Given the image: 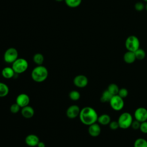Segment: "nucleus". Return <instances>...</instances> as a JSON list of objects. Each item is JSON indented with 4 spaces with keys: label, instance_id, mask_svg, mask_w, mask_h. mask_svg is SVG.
<instances>
[{
    "label": "nucleus",
    "instance_id": "17",
    "mask_svg": "<svg viewBox=\"0 0 147 147\" xmlns=\"http://www.w3.org/2000/svg\"><path fill=\"white\" fill-rule=\"evenodd\" d=\"M97 121L98 123L102 125H107L111 122V118L109 115L107 114H103L98 116Z\"/></svg>",
    "mask_w": 147,
    "mask_h": 147
},
{
    "label": "nucleus",
    "instance_id": "22",
    "mask_svg": "<svg viewBox=\"0 0 147 147\" xmlns=\"http://www.w3.org/2000/svg\"><path fill=\"white\" fill-rule=\"evenodd\" d=\"M134 147H147V140L143 138L136 139L134 142Z\"/></svg>",
    "mask_w": 147,
    "mask_h": 147
},
{
    "label": "nucleus",
    "instance_id": "18",
    "mask_svg": "<svg viewBox=\"0 0 147 147\" xmlns=\"http://www.w3.org/2000/svg\"><path fill=\"white\" fill-rule=\"evenodd\" d=\"M113 96V95L107 90H106L102 92V95L100 98V100L103 103L109 102L110 101L111 99L112 98Z\"/></svg>",
    "mask_w": 147,
    "mask_h": 147
},
{
    "label": "nucleus",
    "instance_id": "33",
    "mask_svg": "<svg viewBox=\"0 0 147 147\" xmlns=\"http://www.w3.org/2000/svg\"><path fill=\"white\" fill-rule=\"evenodd\" d=\"M145 9H146V10L147 11V3H146V4L145 5Z\"/></svg>",
    "mask_w": 147,
    "mask_h": 147
},
{
    "label": "nucleus",
    "instance_id": "11",
    "mask_svg": "<svg viewBox=\"0 0 147 147\" xmlns=\"http://www.w3.org/2000/svg\"><path fill=\"white\" fill-rule=\"evenodd\" d=\"M16 102L21 107H24L29 105L30 102V98L26 94H20L16 98Z\"/></svg>",
    "mask_w": 147,
    "mask_h": 147
},
{
    "label": "nucleus",
    "instance_id": "30",
    "mask_svg": "<svg viewBox=\"0 0 147 147\" xmlns=\"http://www.w3.org/2000/svg\"><path fill=\"white\" fill-rule=\"evenodd\" d=\"M109 127L112 130H116L117 129L118 127H119V124H118V121H111L110 122V123L109 124Z\"/></svg>",
    "mask_w": 147,
    "mask_h": 147
},
{
    "label": "nucleus",
    "instance_id": "10",
    "mask_svg": "<svg viewBox=\"0 0 147 147\" xmlns=\"http://www.w3.org/2000/svg\"><path fill=\"white\" fill-rule=\"evenodd\" d=\"M80 109L78 105H74L68 107L66 111L67 116L70 119H74L79 115Z\"/></svg>",
    "mask_w": 147,
    "mask_h": 147
},
{
    "label": "nucleus",
    "instance_id": "34",
    "mask_svg": "<svg viewBox=\"0 0 147 147\" xmlns=\"http://www.w3.org/2000/svg\"><path fill=\"white\" fill-rule=\"evenodd\" d=\"M56 1H57V2H61V1H64V0H55Z\"/></svg>",
    "mask_w": 147,
    "mask_h": 147
},
{
    "label": "nucleus",
    "instance_id": "4",
    "mask_svg": "<svg viewBox=\"0 0 147 147\" xmlns=\"http://www.w3.org/2000/svg\"><path fill=\"white\" fill-rule=\"evenodd\" d=\"M11 67L16 74H22L27 70L28 68V62L24 58H18L12 63Z\"/></svg>",
    "mask_w": 147,
    "mask_h": 147
},
{
    "label": "nucleus",
    "instance_id": "27",
    "mask_svg": "<svg viewBox=\"0 0 147 147\" xmlns=\"http://www.w3.org/2000/svg\"><path fill=\"white\" fill-rule=\"evenodd\" d=\"M118 95L122 98L124 99L128 95V91L125 88H121L119 90Z\"/></svg>",
    "mask_w": 147,
    "mask_h": 147
},
{
    "label": "nucleus",
    "instance_id": "15",
    "mask_svg": "<svg viewBox=\"0 0 147 147\" xmlns=\"http://www.w3.org/2000/svg\"><path fill=\"white\" fill-rule=\"evenodd\" d=\"M136 57L134 52L127 51L123 55V60L127 64H131L135 61Z\"/></svg>",
    "mask_w": 147,
    "mask_h": 147
},
{
    "label": "nucleus",
    "instance_id": "21",
    "mask_svg": "<svg viewBox=\"0 0 147 147\" xmlns=\"http://www.w3.org/2000/svg\"><path fill=\"white\" fill-rule=\"evenodd\" d=\"M64 1L68 6L75 8L80 6L82 0H64Z\"/></svg>",
    "mask_w": 147,
    "mask_h": 147
},
{
    "label": "nucleus",
    "instance_id": "7",
    "mask_svg": "<svg viewBox=\"0 0 147 147\" xmlns=\"http://www.w3.org/2000/svg\"><path fill=\"white\" fill-rule=\"evenodd\" d=\"M109 103L111 107L115 111H120L124 106L123 99L118 95H113Z\"/></svg>",
    "mask_w": 147,
    "mask_h": 147
},
{
    "label": "nucleus",
    "instance_id": "26",
    "mask_svg": "<svg viewBox=\"0 0 147 147\" xmlns=\"http://www.w3.org/2000/svg\"><path fill=\"white\" fill-rule=\"evenodd\" d=\"M21 108V107L16 102L10 106V111L13 114H16L20 111Z\"/></svg>",
    "mask_w": 147,
    "mask_h": 147
},
{
    "label": "nucleus",
    "instance_id": "20",
    "mask_svg": "<svg viewBox=\"0 0 147 147\" xmlns=\"http://www.w3.org/2000/svg\"><path fill=\"white\" fill-rule=\"evenodd\" d=\"M9 88L7 85L3 82H0V97H5L8 95Z\"/></svg>",
    "mask_w": 147,
    "mask_h": 147
},
{
    "label": "nucleus",
    "instance_id": "25",
    "mask_svg": "<svg viewBox=\"0 0 147 147\" xmlns=\"http://www.w3.org/2000/svg\"><path fill=\"white\" fill-rule=\"evenodd\" d=\"M69 98L74 101H76L79 100L80 98V94L79 91H76V90H73L71 91L69 93Z\"/></svg>",
    "mask_w": 147,
    "mask_h": 147
},
{
    "label": "nucleus",
    "instance_id": "5",
    "mask_svg": "<svg viewBox=\"0 0 147 147\" xmlns=\"http://www.w3.org/2000/svg\"><path fill=\"white\" fill-rule=\"evenodd\" d=\"M125 45L127 51L134 52L140 48V40L138 38L134 35L129 36L125 40Z\"/></svg>",
    "mask_w": 147,
    "mask_h": 147
},
{
    "label": "nucleus",
    "instance_id": "29",
    "mask_svg": "<svg viewBox=\"0 0 147 147\" xmlns=\"http://www.w3.org/2000/svg\"><path fill=\"white\" fill-rule=\"evenodd\" d=\"M140 130L143 133H145V134L147 133V121L141 122Z\"/></svg>",
    "mask_w": 147,
    "mask_h": 147
},
{
    "label": "nucleus",
    "instance_id": "13",
    "mask_svg": "<svg viewBox=\"0 0 147 147\" xmlns=\"http://www.w3.org/2000/svg\"><path fill=\"white\" fill-rule=\"evenodd\" d=\"M25 141L27 145L31 147H34V146H37L38 143L40 141V139L38 137L36 134H30L28 135L25 137Z\"/></svg>",
    "mask_w": 147,
    "mask_h": 147
},
{
    "label": "nucleus",
    "instance_id": "2",
    "mask_svg": "<svg viewBox=\"0 0 147 147\" xmlns=\"http://www.w3.org/2000/svg\"><path fill=\"white\" fill-rule=\"evenodd\" d=\"M32 79L37 83L45 81L48 76V71L47 68L42 65H37L33 69L31 73Z\"/></svg>",
    "mask_w": 147,
    "mask_h": 147
},
{
    "label": "nucleus",
    "instance_id": "3",
    "mask_svg": "<svg viewBox=\"0 0 147 147\" xmlns=\"http://www.w3.org/2000/svg\"><path fill=\"white\" fill-rule=\"evenodd\" d=\"M133 119L131 114L128 112H124L122 113L118 119V122L120 128L126 129L131 127Z\"/></svg>",
    "mask_w": 147,
    "mask_h": 147
},
{
    "label": "nucleus",
    "instance_id": "14",
    "mask_svg": "<svg viewBox=\"0 0 147 147\" xmlns=\"http://www.w3.org/2000/svg\"><path fill=\"white\" fill-rule=\"evenodd\" d=\"M21 113L22 115L27 119L31 118L34 114V110L32 106L29 105L21 108Z\"/></svg>",
    "mask_w": 147,
    "mask_h": 147
},
{
    "label": "nucleus",
    "instance_id": "31",
    "mask_svg": "<svg viewBox=\"0 0 147 147\" xmlns=\"http://www.w3.org/2000/svg\"><path fill=\"white\" fill-rule=\"evenodd\" d=\"M140 125H141V122L138 121L137 120L135 119V120L133 121L131 125V127L134 130H137V129H140Z\"/></svg>",
    "mask_w": 147,
    "mask_h": 147
},
{
    "label": "nucleus",
    "instance_id": "35",
    "mask_svg": "<svg viewBox=\"0 0 147 147\" xmlns=\"http://www.w3.org/2000/svg\"><path fill=\"white\" fill-rule=\"evenodd\" d=\"M144 1H145V2H146V3H147V0H144Z\"/></svg>",
    "mask_w": 147,
    "mask_h": 147
},
{
    "label": "nucleus",
    "instance_id": "16",
    "mask_svg": "<svg viewBox=\"0 0 147 147\" xmlns=\"http://www.w3.org/2000/svg\"><path fill=\"white\" fill-rule=\"evenodd\" d=\"M1 74L2 76L6 79H11L14 76V74H16L12 67H10L3 68L2 70Z\"/></svg>",
    "mask_w": 147,
    "mask_h": 147
},
{
    "label": "nucleus",
    "instance_id": "12",
    "mask_svg": "<svg viewBox=\"0 0 147 147\" xmlns=\"http://www.w3.org/2000/svg\"><path fill=\"white\" fill-rule=\"evenodd\" d=\"M88 131L91 137H98L101 132V128L100 125L96 122L92 123L88 126Z\"/></svg>",
    "mask_w": 147,
    "mask_h": 147
},
{
    "label": "nucleus",
    "instance_id": "24",
    "mask_svg": "<svg viewBox=\"0 0 147 147\" xmlns=\"http://www.w3.org/2000/svg\"><path fill=\"white\" fill-rule=\"evenodd\" d=\"M134 54H135L136 59H138L140 60H143L146 56V53L145 51L140 48L134 52Z\"/></svg>",
    "mask_w": 147,
    "mask_h": 147
},
{
    "label": "nucleus",
    "instance_id": "6",
    "mask_svg": "<svg viewBox=\"0 0 147 147\" xmlns=\"http://www.w3.org/2000/svg\"><path fill=\"white\" fill-rule=\"evenodd\" d=\"M18 58V53L15 48H9L6 50L3 55L4 61L9 64H12Z\"/></svg>",
    "mask_w": 147,
    "mask_h": 147
},
{
    "label": "nucleus",
    "instance_id": "28",
    "mask_svg": "<svg viewBox=\"0 0 147 147\" xmlns=\"http://www.w3.org/2000/svg\"><path fill=\"white\" fill-rule=\"evenodd\" d=\"M145 5L142 2H136L134 5V8L136 10L138 11H141L144 9H145Z\"/></svg>",
    "mask_w": 147,
    "mask_h": 147
},
{
    "label": "nucleus",
    "instance_id": "1",
    "mask_svg": "<svg viewBox=\"0 0 147 147\" xmlns=\"http://www.w3.org/2000/svg\"><path fill=\"white\" fill-rule=\"evenodd\" d=\"M79 117L82 123L89 126L97 122L98 115L94 108L86 106L80 110Z\"/></svg>",
    "mask_w": 147,
    "mask_h": 147
},
{
    "label": "nucleus",
    "instance_id": "19",
    "mask_svg": "<svg viewBox=\"0 0 147 147\" xmlns=\"http://www.w3.org/2000/svg\"><path fill=\"white\" fill-rule=\"evenodd\" d=\"M33 60L34 63L37 65H41L42 64L44 61V57L42 54L40 53H37L34 55L33 57Z\"/></svg>",
    "mask_w": 147,
    "mask_h": 147
},
{
    "label": "nucleus",
    "instance_id": "32",
    "mask_svg": "<svg viewBox=\"0 0 147 147\" xmlns=\"http://www.w3.org/2000/svg\"><path fill=\"white\" fill-rule=\"evenodd\" d=\"M37 147H45V144L44 142H42V141H39V142L38 143L37 145Z\"/></svg>",
    "mask_w": 147,
    "mask_h": 147
},
{
    "label": "nucleus",
    "instance_id": "9",
    "mask_svg": "<svg viewBox=\"0 0 147 147\" xmlns=\"http://www.w3.org/2000/svg\"><path fill=\"white\" fill-rule=\"evenodd\" d=\"M75 86L79 88H83L87 86L88 83V78L83 75H78L76 76L73 80Z\"/></svg>",
    "mask_w": 147,
    "mask_h": 147
},
{
    "label": "nucleus",
    "instance_id": "23",
    "mask_svg": "<svg viewBox=\"0 0 147 147\" xmlns=\"http://www.w3.org/2000/svg\"><path fill=\"white\" fill-rule=\"evenodd\" d=\"M113 95H118L119 91V87L115 83H111L109 85L107 89Z\"/></svg>",
    "mask_w": 147,
    "mask_h": 147
},
{
    "label": "nucleus",
    "instance_id": "8",
    "mask_svg": "<svg viewBox=\"0 0 147 147\" xmlns=\"http://www.w3.org/2000/svg\"><path fill=\"white\" fill-rule=\"evenodd\" d=\"M135 119L140 122L147 121V109L143 107L137 108L134 113Z\"/></svg>",
    "mask_w": 147,
    "mask_h": 147
}]
</instances>
